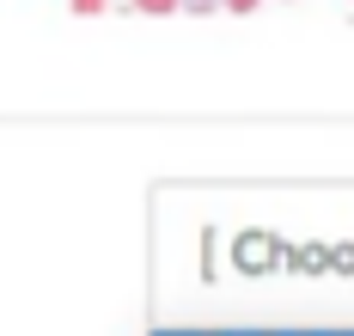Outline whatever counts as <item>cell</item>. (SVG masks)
<instances>
[{"label": "cell", "mask_w": 354, "mask_h": 336, "mask_svg": "<svg viewBox=\"0 0 354 336\" xmlns=\"http://www.w3.org/2000/svg\"><path fill=\"white\" fill-rule=\"evenodd\" d=\"M141 6H171V0H141Z\"/></svg>", "instance_id": "6da1fadb"}, {"label": "cell", "mask_w": 354, "mask_h": 336, "mask_svg": "<svg viewBox=\"0 0 354 336\" xmlns=\"http://www.w3.org/2000/svg\"><path fill=\"white\" fill-rule=\"evenodd\" d=\"M232 6H250V0H232Z\"/></svg>", "instance_id": "7a4b0ae2"}]
</instances>
